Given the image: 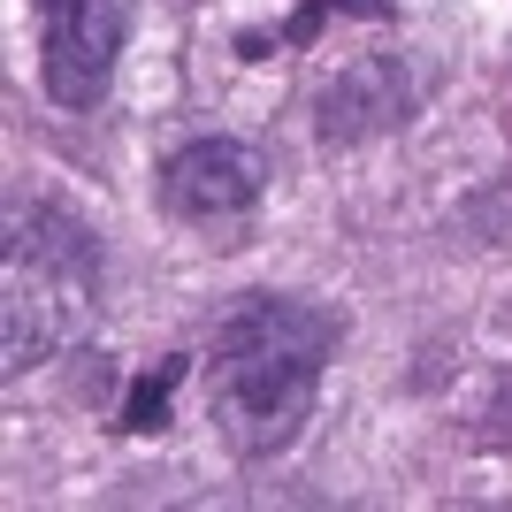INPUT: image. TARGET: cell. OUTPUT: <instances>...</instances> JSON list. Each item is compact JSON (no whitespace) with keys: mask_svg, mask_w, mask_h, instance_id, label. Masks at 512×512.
Masks as SVG:
<instances>
[{"mask_svg":"<svg viewBox=\"0 0 512 512\" xmlns=\"http://www.w3.org/2000/svg\"><path fill=\"white\" fill-rule=\"evenodd\" d=\"M344 344V314L306 291H245L214 321V344L199 360L207 421L237 459H283L306 436L321 398V375Z\"/></svg>","mask_w":512,"mask_h":512,"instance_id":"6da1fadb","label":"cell"},{"mask_svg":"<svg viewBox=\"0 0 512 512\" xmlns=\"http://www.w3.org/2000/svg\"><path fill=\"white\" fill-rule=\"evenodd\" d=\"M100 314V245L69 207L39 199V207L8 214V375L54 360L62 344H77Z\"/></svg>","mask_w":512,"mask_h":512,"instance_id":"7a4b0ae2","label":"cell"},{"mask_svg":"<svg viewBox=\"0 0 512 512\" xmlns=\"http://www.w3.org/2000/svg\"><path fill=\"white\" fill-rule=\"evenodd\" d=\"M153 199L169 222H184V230H199L207 245L230 253L253 237L260 207H268V161L245 138H184L153 176Z\"/></svg>","mask_w":512,"mask_h":512,"instance_id":"3957f363","label":"cell"},{"mask_svg":"<svg viewBox=\"0 0 512 512\" xmlns=\"http://www.w3.org/2000/svg\"><path fill=\"white\" fill-rule=\"evenodd\" d=\"M130 16H138V0H31L46 100L69 107V115H92L130 46Z\"/></svg>","mask_w":512,"mask_h":512,"instance_id":"277c9868","label":"cell"},{"mask_svg":"<svg viewBox=\"0 0 512 512\" xmlns=\"http://www.w3.org/2000/svg\"><path fill=\"white\" fill-rule=\"evenodd\" d=\"M383 123H406V85H398V69L390 62H367L352 69V77H337V85L321 92V138H367V130Z\"/></svg>","mask_w":512,"mask_h":512,"instance_id":"5b68a950","label":"cell"},{"mask_svg":"<svg viewBox=\"0 0 512 512\" xmlns=\"http://www.w3.org/2000/svg\"><path fill=\"white\" fill-rule=\"evenodd\" d=\"M192 375V360H169L161 375H146V383L130 390V406H123V421L115 428H130V436H146V428H169V390Z\"/></svg>","mask_w":512,"mask_h":512,"instance_id":"8992f818","label":"cell"},{"mask_svg":"<svg viewBox=\"0 0 512 512\" xmlns=\"http://www.w3.org/2000/svg\"><path fill=\"white\" fill-rule=\"evenodd\" d=\"M497 421H505V428H497V436H512V398H505V406H497Z\"/></svg>","mask_w":512,"mask_h":512,"instance_id":"52a82bcc","label":"cell"}]
</instances>
